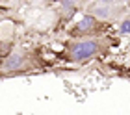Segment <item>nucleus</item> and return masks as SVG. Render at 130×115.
Returning a JSON list of instances; mask_svg holds the SVG:
<instances>
[{"mask_svg":"<svg viewBox=\"0 0 130 115\" xmlns=\"http://www.w3.org/2000/svg\"><path fill=\"white\" fill-rule=\"evenodd\" d=\"M80 2H82V0H58V6H60V17H61L63 22L71 21L76 13H78Z\"/></svg>","mask_w":130,"mask_h":115,"instance_id":"5","label":"nucleus"},{"mask_svg":"<svg viewBox=\"0 0 130 115\" xmlns=\"http://www.w3.org/2000/svg\"><path fill=\"white\" fill-rule=\"evenodd\" d=\"M106 24L104 21L97 19L89 13H84V17L73 24V28H69V37L73 39H80V37H100L106 32Z\"/></svg>","mask_w":130,"mask_h":115,"instance_id":"3","label":"nucleus"},{"mask_svg":"<svg viewBox=\"0 0 130 115\" xmlns=\"http://www.w3.org/2000/svg\"><path fill=\"white\" fill-rule=\"evenodd\" d=\"M84 13H89L97 19L108 22V21H113L121 15H126V4L125 2H117V4H106V2H97L93 0L91 4H87L84 8Z\"/></svg>","mask_w":130,"mask_h":115,"instance_id":"4","label":"nucleus"},{"mask_svg":"<svg viewBox=\"0 0 130 115\" xmlns=\"http://www.w3.org/2000/svg\"><path fill=\"white\" fill-rule=\"evenodd\" d=\"M0 11H2V9H0Z\"/></svg>","mask_w":130,"mask_h":115,"instance_id":"7","label":"nucleus"},{"mask_svg":"<svg viewBox=\"0 0 130 115\" xmlns=\"http://www.w3.org/2000/svg\"><path fill=\"white\" fill-rule=\"evenodd\" d=\"M32 59H34V56H30L28 52H22V50L9 52L8 56L2 59V63H0V78L22 74V72H28L30 69H35L37 65H35Z\"/></svg>","mask_w":130,"mask_h":115,"instance_id":"2","label":"nucleus"},{"mask_svg":"<svg viewBox=\"0 0 130 115\" xmlns=\"http://www.w3.org/2000/svg\"><path fill=\"white\" fill-rule=\"evenodd\" d=\"M130 26V22H128V17L125 15V17H123V21H121V24H119V34L121 35H128V28Z\"/></svg>","mask_w":130,"mask_h":115,"instance_id":"6","label":"nucleus"},{"mask_svg":"<svg viewBox=\"0 0 130 115\" xmlns=\"http://www.w3.org/2000/svg\"><path fill=\"white\" fill-rule=\"evenodd\" d=\"M106 48H108V41L102 35L100 37H80L69 43L61 56L71 63H87L102 56Z\"/></svg>","mask_w":130,"mask_h":115,"instance_id":"1","label":"nucleus"}]
</instances>
